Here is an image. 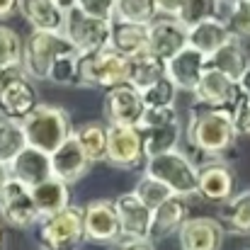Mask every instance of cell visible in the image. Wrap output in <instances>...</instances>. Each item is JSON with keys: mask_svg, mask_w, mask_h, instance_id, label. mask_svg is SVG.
<instances>
[{"mask_svg": "<svg viewBox=\"0 0 250 250\" xmlns=\"http://www.w3.org/2000/svg\"><path fill=\"white\" fill-rule=\"evenodd\" d=\"M166 76V61L158 59L151 51H144L134 59H129V78L126 83L131 87H136L139 92L146 90L148 85H153L156 81H161Z\"/></svg>", "mask_w": 250, "mask_h": 250, "instance_id": "28", "label": "cell"}, {"mask_svg": "<svg viewBox=\"0 0 250 250\" xmlns=\"http://www.w3.org/2000/svg\"><path fill=\"white\" fill-rule=\"evenodd\" d=\"M10 175H12V180H20L22 185L34 187L51 177V156L42 153L32 146H24L10 163Z\"/></svg>", "mask_w": 250, "mask_h": 250, "instance_id": "20", "label": "cell"}, {"mask_svg": "<svg viewBox=\"0 0 250 250\" xmlns=\"http://www.w3.org/2000/svg\"><path fill=\"white\" fill-rule=\"evenodd\" d=\"M229 39H231V34H229L224 20H219V17H211V20L199 22V24H194V27L187 29V46L197 49V51L204 54L207 59H209L214 51H219Z\"/></svg>", "mask_w": 250, "mask_h": 250, "instance_id": "25", "label": "cell"}, {"mask_svg": "<svg viewBox=\"0 0 250 250\" xmlns=\"http://www.w3.org/2000/svg\"><path fill=\"white\" fill-rule=\"evenodd\" d=\"M187 46V27H182L175 17H161L148 24V51L158 59H172L177 51Z\"/></svg>", "mask_w": 250, "mask_h": 250, "instance_id": "17", "label": "cell"}, {"mask_svg": "<svg viewBox=\"0 0 250 250\" xmlns=\"http://www.w3.org/2000/svg\"><path fill=\"white\" fill-rule=\"evenodd\" d=\"M209 68L224 73L226 78H231L233 83L241 81V76L250 68V56L243 46V42L238 39H229L219 51H214L209 56Z\"/></svg>", "mask_w": 250, "mask_h": 250, "instance_id": "24", "label": "cell"}, {"mask_svg": "<svg viewBox=\"0 0 250 250\" xmlns=\"http://www.w3.org/2000/svg\"><path fill=\"white\" fill-rule=\"evenodd\" d=\"M177 233H180L182 250H221L226 229L219 224V219L197 216V219H187Z\"/></svg>", "mask_w": 250, "mask_h": 250, "instance_id": "15", "label": "cell"}, {"mask_svg": "<svg viewBox=\"0 0 250 250\" xmlns=\"http://www.w3.org/2000/svg\"><path fill=\"white\" fill-rule=\"evenodd\" d=\"M231 39H250V0H236L229 2V12L224 20Z\"/></svg>", "mask_w": 250, "mask_h": 250, "instance_id": "34", "label": "cell"}, {"mask_svg": "<svg viewBox=\"0 0 250 250\" xmlns=\"http://www.w3.org/2000/svg\"><path fill=\"white\" fill-rule=\"evenodd\" d=\"M12 180V175H10V166H5V163H0V194H2V189H5V185Z\"/></svg>", "mask_w": 250, "mask_h": 250, "instance_id": "47", "label": "cell"}, {"mask_svg": "<svg viewBox=\"0 0 250 250\" xmlns=\"http://www.w3.org/2000/svg\"><path fill=\"white\" fill-rule=\"evenodd\" d=\"M224 2H226V5H229V2H236V0H224Z\"/></svg>", "mask_w": 250, "mask_h": 250, "instance_id": "51", "label": "cell"}, {"mask_svg": "<svg viewBox=\"0 0 250 250\" xmlns=\"http://www.w3.org/2000/svg\"><path fill=\"white\" fill-rule=\"evenodd\" d=\"M76 141L81 144L90 163H104L107 161V126L100 122H85L73 131Z\"/></svg>", "mask_w": 250, "mask_h": 250, "instance_id": "30", "label": "cell"}, {"mask_svg": "<svg viewBox=\"0 0 250 250\" xmlns=\"http://www.w3.org/2000/svg\"><path fill=\"white\" fill-rule=\"evenodd\" d=\"M238 131L231 122V114L221 107H197L189 114L187 141L194 151L209 158H219L221 153L236 146Z\"/></svg>", "mask_w": 250, "mask_h": 250, "instance_id": "1", "label": "cell"}, {"mask_svg": "<svg viewBox=\"0 0 250 250\" xmlns=\"http://www.w3.org/2000/svg\"><path fill=\"white\" fill-rule=\"evenodd\" d=\"M90 161L85 156V151L81 148V144L76 141V136L71 134L54 153H51V177L73 185L83 177L85 172L90 170Z\"/></svg>", "mask_w": 250, "mask_h": 250, "instance_id": "18", "label": "cell"}, {"mask_svg": "<svg viewBox=\"0 0 250 250\" xmlns=\"http://www.w3.org/2000/svg\"><path fill=\"white\" fill-rule=\"evenodd\" d=\"M76 63H78V51L59 56L54 61L46 81L54 85H76Z\"/></svg>", "mask_w": 250, "mask_h": 250, "instance_id": "38", "label": "cell"}, {"mask_svg": "<svg viewBox=\"0 0 250 250\" xmlns=\"http://www.w3.org/2000/svg\"><path fill=\"white\" fill-rule=\"evenodd\" d=\"M29 189H32V199H34L39 216H49V214H56V211L68 207V199H71L68 185L56 180V177H49V180H44V182H39Z\"/></svg>", "mask_w": 250, "mask_h": 250, "instance_id": "26", "label": "cell"}, {"mask_svg": "<svg viewBox=\"0 0 250 250\" xmlns=\"http://www.w3.org/2000/svg\"><path fill=\"white\" fill-rule=\"evenodd\" d=\"M129 78V59L117 54L114 49L85 51L78 54L76 63V85L78 87H117Z\"/></svg>", "mask_w": 250, "mask_h": 250, "instance_id": "3", "label": "cell"}, {"mask_svg": "<svg viewBox=\"0 0 250 250\" xmlns=\"http://www.w3.org/2000/svg\"><path fill=\"white\" fill-rule=\"evenodd\" d=\"M78 54L85 51H100V49H109V34H112V22L107 20H97L85 15L83 10L73 7L66 12L63 20V32H61Z\"/></svg>", "mask_w": 250, "mask_h": 250, "instance_id": "7", "label": "cell"}, {"mask_svg": "<svg viewBox=\"0 0 250 250\" xmlns=\"http://www.w3.org/2000/svg\"><path fill=\"white\" fill-rule=\"evenodd\" d=\"M76 51L73 44L61 32H34L27 37L22 46V71L27 78L46 81L54 61L63 54Z\"/></svg>", "mask_w": 250, "mask_h": 250, "instance_id": "4", "label": "cell"}, {"mask_svg": "<svg viewBox=\"0 0 250 250\" xmlns=\"http://www.w3.org/2000/svg\"><path fill=\"white\" fill-rule=\"evenodd\" d=\"M37 104H39L37 102V90L32 87L27 76L15 78L12 83H7L0 90V114H2V119L22 124L34 112Z\"/></svg>", "mask_w": 250, "mask_h": 250, "instance_id": "16", "label": "cell"}, {"mask_svg": "<svg viewBox=\"0 0 250 250\" xmlns=\"http://www.w3.org/2000/svg\"><path fill=\"white\" fill-rule=\"evenodd\" d=\"M146 175L161 180L177 197L197 194V166L182 151H167L146 161Z\"/></svg>", "mask_w": 250, "mask_h": 250, "instance_id": "6", "label": "cell"}, {"mask_svg": "<svg viewBox=\"0 0 250 250\" xmlns=\"http://www.w3.org/2000/svg\"><path fill=\"white\" fill-rule=\"evenodd\" d=\"M236 85H238V90H241V92H243V95L250 100V68L243 73V76H241V81H238Z\"/></svg>", "mask_w": 250, "mask_h": 250, "instance_id": "46", "label": "cell"}, {"mask_svg": "<svg viewBox=\"0 0 250 250\" xmlns=\"http://www.w3.org/2000/svg\"><path fill=\"white\" fill-rule=\"evenodd\" d=\"M226 112L231 114V122H233L236 131H238V134H246V129H248V124H250V100L241 90L236 92V97H233V102L226 107Z\"/></svg>", "mask_w": 250, "mask_h": 250, "instance_id": "40", "label": "cell"}, {"mask_svg": "<svg viewBox=\"0 0 250 250\" xmlns=\"http://www.w3.org/2000/svg\"><path fill=\"white\" fill-rule=\"evenodd\" d=\"M5 248V229H2V224H0V250Z\"/></svg>", "mask_w": 250, "mask_h": 250, "instance_id": "49", "label": "cell"}, {"mask_svg": "<svg viewBox=\"0 0 250 250\" xmlns=\"http://www.w3.org/2000/svg\"><path fill=\"white\" fill-rule=\"evenodd\" d=\"M22 46L20 34L0 24V66H22Z\"/></svg>", "mask_w": 250, "mask_h": 250, "instance_id": "36", "label": "cell"}, {"mask_svg": "<svg viewBox=\"0 0 250 250\" xmlns=\"http://www.w3.org/2000/svg\"><path fill=\"white\" fill-rule=\"evenodd\" d=\"M156 17H158V2L156 0H117L114 2V20L151 24Z\"/></svg>", "mask_w": 250, "mask_h": 250, "instance_id": "32", "label": "cell"}, {"mask_svg": "<svg viewBox=\"0 0 250 250\" xmlns=\"http://www.w3.org/2000/svg\"><path fill=\"white\" fill-rule=\"evenodd\" d=\"M54 2H56L63 12H68V10H73V7H76V2H78V0H54Z\"/></svg>", "mask_w": 250, "mask_h": 250, "instance_id": "48", "label": "cell"}, {"mask_svg": "<svg viewBox=\"0 0 250 250\" xmlns=\"http://www.w3.org/2000/svg\"><path fill=\"white\" fill-rule=\"evenodd\" d=\"M156 2H158V12H163L167 17H175L182 0H156Z\"/></svg>", "mask_w": 250, "mask_h": 250, "instance_id": "44", "label": "cell"}, {"mask_svg": "<svg viewBox=\"0 0 250 250\" xmlns=\"http://www.w3.org/2000/svg\"><path fill=\"white\" fill-rule=\"evenodd\" d=\"M187 199L172 194L151 214V241H161L170 233L180 231V226L187 221Z\"/></svg>", "mask_w": 250, "mask_h": 250, "instance_id": "23", "label": "cell"}, {"mask_svg": "<svg viewBox=\"0 0 250 250\" xmlns=\"http://www.w3.org/2000/svg\"><path fill=\"white\" fill-rule=\"evenodd\" d=\"M207 63H209V59L204 54H199L192 46H185L182 51H177L172 59L166 61V76L175 85V90L194 92L199 78L207 71Z\"/></svg>", "mask_w": 250, "mask_h": 250, "instance_id": "13", "label": "cell"}, {"mask_svg": "<svg viewBox=\"0 0 250 250\" xmlns=\"http://www.w3.org/2000/svg\"><path fill=\"white\" fill-rule=\"evenodd\" d=\"M175 95H177V90L170 83L167 76H163L153 85H148L146 90H141V100L146 107H170L175 102Z\"/></svg>", "mask_w": 250, "mask_h": 250, "instance_id": "37", "label": "cell"}, {"mask_svg": "<svg viewBox=\"0 0 250 250\" xmlns=\"http://www.w3.org/2000/svg\"><path fill=\"white\" fill-rule=\"evenodd\" d=\"M139 131H141L146 161H148V158H156V156H161V153H167V151H175V148H177V141H180V136H182L180 122L166 124V126H153V129H139Z\"/></svg>", "mask_w": 250, "mask_h": 250, "instance_id": "29", "label": "cell"}, {"mask_svg": "<svg viewBox=\"0 0 250 250\" xmlns=\"http://www.w3.org/2000/svg\"><path fill=\"white\" fill-rule=\"evenodd\" d=\"M17 10V0H0V20L10 17Z\"/></svg>", "mask_w": 250, "mask_h": 250, "instance_id": "45", "label": "cell"}, {"mask_svg": "<svg viewBox=\"0 0 250 250\" xmlns=\"http://www.w3.org/2000/svg\"><path fill=\"white\" fill-rule=\"evenodd\" d=\"M109 49H114L124 59H134V56L148 51V24L112 20Z\"/></svg>", "mask_w": 250, "mask_h": 250, "instance_id": "21", "label": "cell"}, {"mask_svg": "<svg viewBox=\"0 0 250 250\" xmlns=\"http://www.w3.org/2000/svg\"><path fill=\"white\" fill-rule=\"evenodd\" d=\"M107 163L124 170H134L146 163L139 126H122V124L107 126Z\"/></svg>", "mask_w": 250, "mask_h": 250, "instance_id": "9", "label": "cell"}, {"mask_svg": "<svg viewBox=\"0 0 250 250\" xmlns=\"http://www.w3.org/2000/svg\"><path fill=\"white\" fill-rule=\"evenodd\" d=\"M177 119V109L170 107H146L139 122V129H153V126H166V124H175Z\"/></svg>", "mask_w": 250, "mask_h": 250, "instance_id": "39", "label": "cell"}, {"mask_svg": "<svg viewBox=\"0 0 250 250\" xmlns=\"http://www.w3.org/2000/svg\"><path fill=\"white\" fill-rule=\"evenodd\" d=\"M24 146H27V141H24L22 124L10 122V119H0V163L10 166Z\"/></svg>", "mask_w": 250, "mask_h": 250, "instance_id": "33", "label": "cell"}, {"mask_svg": "<svg viewBox=\"0 0 250 250\" xmlns=\"http://www.w3.org/2000/svg\"><path fill=\"white\" fill-rule=\"evenodd\" d=\"M122 238L119 216L114 202L109 199H92L83 207V241L112 246Z\"/></svg>", "mask_w": 250, "mask_h": 250, "instance_id": "8", "label": "cell"}, {"mask_svg": "<svg viewBox=\"0 0 250 250\" xmlns=\"http://www.w3.org/2000/svg\"><path fill=\"white\" fill-rule=\"evenodd\" d=\"M236 92H238V85L233 83L231 78H226L224 73L209 68V63H207V71L199 78V83H197L192 95H194L197 104H202V107H221V109H226L233 102Z\"/></svg>", "mask_w": 250, "mask_h": 250, "instance_id": "19", "label": "cell"}, {"mask_svg": "<svg viewBox=\"0 0 250 250\" xmlns=\"http://www.w3.org/2000/svg\"><path fill=\"white\" fill-rule=\"evenodd\" d=\"M109 250H156L151 238H119L112 243Z\"/></svg>", "mask_w": 250, "mask_h": 250, "instance_id": "42", "label": "cell"}, {"mask_svg": "<svg viewBox=\"0 0 250 250\" xmlns=\"http://www.w3.org/2000/svg\"><path fill=\"white\" fill-rule=\"evenodd\" d=\"M246 134H248V136H250V124H248V129H246Z\"/></svg>", "mask_w": 250, "mask_h": 250, "instance_id": "50", "label": "cell"}, {"mask_svg": "<svg viewBox=\"0 0 250 250\" xmlns=\"http://www.w3.org/2000/svg\"><path fill=\"white\" fill-rule=\"evenodd\" d=\"M114 2L117 0H78L76 7L83 10L85 15H90V17L112 22L114 20Z\"/></svg>", "mask_w": 250, "mask_h": 250, "instance_id": "41", "label": "cell"}, {"mask_svg": "<svg viewBox=\"0 0 250 250\" xmlns=\"http://www.w3.org/2000/svg\"><path fill=\"white\" fill-rule=\"evenodd\" d=\"M22 131L27 146L49 156L73 134L68 112L56 104H37L34 112L22 122Z\"/></svg>", "mask_w": 250, "mask_h": 250, "instance_id": "2", "label": "cell"}, {"mask_svg": "<svg viewBox=\"0 0 250 250\" xmlns=\"http://www.w3.org/2000/svg\"><path fill=\"white\" fill-rule=\"evenodd\" d=\"M114 209L122 226V238H151V209L134 194L124 192L114 199Z\"/></svg>", "mask_w": 250, "mask_h": 250, "instance_id": "14", "label": "cell"}, {"mask_svg": "<svg viewBox=\"0 0 250 250\" xmlns=\"http://www.w3.org/2000/svg\"><path fill=\"white\" fill-rule=\"evenodd\" d=\"M17 10L34 32H63L66 12L54 0H17Z\"/></svg>", "mask_w": 250, "mask_h": 250, "instance_id": "22", "label": "cell"}, {"mask_svg": "<svg viewBox=\"0 0 250 250\" xmlns=\"http://www.w3.org/2000/svg\"><path fill=\"white\" fill-rule=\"evenodd\" d=\"M134 194L153 211V209H158L163 202H167L170 197H172V192L167 189L166 185L161 182V180H156V177H151V175H146L144 172V177L136 182V189H134Z\"/></svg>", "mask_w": 250, "mask_h": 250, "instance_id": "35", "label": "cell"}, {"mask_svg": "<svg viewBox=\"0 0 250 250\" xmlns=\"http://www.w3.org/2000/svg\"><path fill=\"white\" fill-rule=\"evenodd\" d=\"M104 117L109 119V124H122V126H139L141 114L146 109L141 92L129 83L109 87L104 92Z\"/></svg>", "mask_w": 250, "mask_h": 250, "instance_id": "11", "label": "cell"}, {"mask_svg": "<svg viewBox=\"0 0 250 250\" xmlns=\"http://www.w3.org/2000/svg\"><path fill=\"white\" fill-rule=\"evenodd\" d=\"M236 192V175L233 170L221 163L211 161L204 167H197V194L207 202H229Z\"/></svg>", "mask_w": 250, "mask_h": 250, "instance_id": "12", "label": "cell"}, {"mask_svg": "<svg viewBox=\"0 0 250 250\" xmlns=\"http://www.w3.org/2000/svg\"><path fill=\"white\" fill-rule=\"evenodd\" d=\"M219 224L231 233L248 236L250 233V189L233 194L229 202L219 207Z\"/></svg>", "mask_w": 250, "mask_h": 250, "instance_id": "27", "label": "cell"}, {"mask_svg": "<svg viewBox=\"0 0 250 250\" xmlns=\"http://www.w3.org/2000/svg\"><path fill=\"white\" fill-rule=\"evenodd\" d=\"M0 219L12 229H29V226H37V221L42 219L34 207L32 189L22 185L20 180H10L5 185L0 194Z\"/></svg>", "mask_w": 250, "mask_h": 250, "instance_id": "10", "label": "cell"}, {"mask_svg": "<svg viewBox=\"0 0 250 250\" xmlns=\"http://www.w3.org/2000/svg\"><path fill=\"white\" fill-rule=\"evenodd\" d=\"M22 76H24L22 66H0V90L7 83H12L15 78H22Z\"/></svg>", "mask_w": 250, "mask_h": 250, "instance_id": "43", "label": "cell"}, {"mask_svg": "<svg viewBox=\"0 0 250 250\" xmlns=\"http://www.w3.org/2000/svg\"><path fill=\"white\" fill-rule=\"evenodd\" d=\"M37 241L42 250H73L83 241V209L68 204L56 214L42 216L37 221Z\"/></svg>", "mask_w": 250, "mask_h": 250, "instance_id": "5", "label": "cell"}, {"mask_svg": "<svg viewBox=\"0 0 250 250\" xmlns=\"http://www.w3.org/2000/svg\"><path fill=\"white\" fill-rule=\"evenodd\" d=\"M219 7H221V0H182L175 20L182 27L189 29V27H194L199 22H207L211 17H219Z\"/></svg>", "mask_w": 250, "mask_h": 250, "instance_id": "31", "label": "cell"}]
</instances>
